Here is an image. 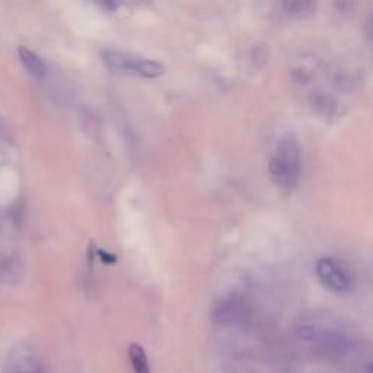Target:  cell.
<instances>
[{
	"mask_svg": "<svg viewBox=\"0 0 373 373\" xmlns=\"http://www.w3.org/2000/svg\"><path fill=\"white\" fill-rule=\"evenodd\" d=\"M296 335L307 346L333 356L347 355L357 346V335L352 329L330 316H315L302 321L296 329Z\"/></svg>",
	"mask_w": 373,
	"mask_h": 373,
	"instance_id": "6da1fadb",
	"label": "cell"
},
{
	"mask_svg": "<svg viewBox=\"0 0 373 373\" xmlns=\"http://www.w3.org/2000/svg\"><path fill=\"white\" fill-rule=\"evenodd\" d=\"M268 172L279 190L285 193L296 190L302 174V159L295 136L289 133L281 138L276 153L268 162Z\"/></svg>",
	"mask_w": 373,
	"mask_h": 373,
	"instance_id": "7a4b0ae2",
	"label": "cell"
},
{
	"mask_svg": "<svg viewBox=\"0 0 373 373\" xmlns=\"http://www.w3.org/2000/svg\"><path fill=\"white\" fill-rule=\"evenodd\" d=\"M316 276L321 283L335 293H348L355 286V277L350 268L340 259L324 257L316 261Z\"/></svg>",
	"mask_w": 373,
	"mask_h": 373,
	"instance_id": "3957f363",
	"label": "cell"
},
{
	"mask_svg": "<svg viewBox=\"0 0 373 373\" xmlns=\"http://www.w3.org/2000/svg\"><path fill=\"white\" fill-rule=\"evenodd\" d=\"M251 313V305L242 295L222 298L213 308V318L219 324L244 322Z\"/></svg>",
	"mask_w": 373,
	"mask_h": 373,
	"instance_id": "277c9868",
	"label": "cell"
},
{
	"mask_svg": "<svg viewBox=\"0 0 373 373\" xmlns=\"http://www.w3.org/2000/svg\"><path fill=\"white\" fill-rule=\"evenodd\" d=\"M9 365L14 373H45L42 359L28 346H16L10 352Z\"/></svg>",
	"mask_w": 373,
	"mask_h": 373,
	"instance_id": "5b68a950",
	"label": "cell"
},
{
	"mask_svg": "<svg viewBox=\"0 0 373 373\" xmlns=\"http://www.w3.org/2000/svg\"><path fill=\"white\" fill-rule=\"evenodd\" d=\"M101 59L103 63L112 72L118 73H134L136 75V66L140 57L126 51L112 50V49H104L101 50Z\"/></svg>",
	"mask_w": 373,
	"mask_h": 373,
	"instance_id": "8992f818",
	"label": "cell"
},
{
	"mask_svg": "<svg viewBox=\"0 0 373 373\" xmlns=\"http://www.w3.org/2000/svg\"><path fill=\"white\" fill-rule=\"evenodd\" d=\"M19 54V60L22 66L25 67V70L36 79H44L45 75H47V66L42 62L38 54L31 51L27 47H19L18 50Z\"/></svg>",
	"mask_w": 373,
	"mask_h": 373,
	"instance_id": "52a82bcc",
	"label": "cell"
},
{
	"mask_svg": "<svg viewBox=\"0 0 373 373\" xmlns=\"http://www.w3.org/2000/svg\"><path fill=\"white\" fill-rule=\"evenodd\" d=\"M309 104L315 114L322 118H330L335 114L337 110L335 99L331 95L322 92V90H316V92L312 94Z\"/></svg>",
	"mask_w": 373,
	"mask_h": 373,
	"instance_id": "ba28073f",
	"label": "cell"
},
{
	"mask_svg": "<svg viewBox=\"0 0 373 373\" xmlns=\"http://www.w3.org/2000/svg\"><path fill=\"white\" fill-rule=\"evenodd\" d=\"M359 77L347 70H334L330 75V83L335 90H340V92L350 94L355 92L359 89Z\"/></svg>",
	"mask_w": 373,
	"mask_h": 373,
	"instance_id": "9c48e42d",
	"label": "cell"
},
{
	"mask_svg": "<svg viewBox=\"0 0 373 373\" xmlns=\"http://www.w3.org/2000/svg\"><path fill=\"white\" fill-rule=\"evenodd\" d=\"M286 14L293 18H307L316 9V0H285Z\"/></svg>",
	"mask_w": 373,
	"mask_h": 373,
	"instance_id": "30bf717a",
	"label": "cell"
},
{
	"mask_svg": "<svg viewBox=\"0 0 373 373\" xmlns=\"http://www.w3.org/2000/svg\"><path fill=\"white\" fill-rule=\"evenodd\" d=\"M129 357L134 373H151V366L148 355H146L144 348L140 344H130L129 347Z\"/></svg>",
	"mask_w": 373,
	"mask_h": 373,
	"instance_id": "8fae6325",
	"label": "cell"
},
{
	"mask_svg": "<svg viewBox=\"0 0 373 373\" xmlns=\"http://www.w3.org/2000/svg\"><path fill=\"white\" fill-rule=\"evenodd\" d=\"M165 73V67L159 62L139 59L138 66H136V75L143 76L146 79H156L161 77Z\"/></svg>",
	"mask_w": 373,
	"mask_h": 373,
	"instance_id": "7c38bea8",
	"label": "cell"
},
{
	"mask_svg": "<svg viewBox=\"0 0 373 373\" xmlns=\"http://www.w3.org/2000/svg\"><path fill=\"white\" fill-rule=\"evenodd\" d=\"M268 49L266 44H255L251 50V60L255 69H263L268 63Z\"/></svg>",
	"mask_w": 373,
	"mask_h": 373,
	"instance_id": "4fadbf2b",
	"label": "cell"
},
{
	"mask_svg": "<svg viewBox=\"0 0 373 373\" xmlns=\"http://www.w3.org/2000/svg\"><path fill=\"white\" fill-rule=\"evenodd\" d=\"M21 273L18 261L15 258H6L2 261V276L5 280L10 281V276H16Z\"/></svg>",
	"mask_w": 373,
	"mask_h": 373,
	"instance_id": "5bb4252c",
	"label": "cell"
},
{
	"mask_svg": "<svg viewBox=\"0 0 373 373\" xmlns=\"http://www.w3.org/2000/svg\"><path fill=\"white\" fill-rule=\"evenodd\" d=\"M98 254H99V258L103 259V261H104V263H107V264H114V263L117 261L116 255L108 254V253H107V251H104V250H99V251H98Z\"/></svg>",
	"mask_w": 373,
	"mask_h": 373,
	"instance_id": "9a60e30c",
	"label": "cell"
},
{
	"mask_svg": "<svg viewBox=\"0 0 373 373\" xmlns=\"http://www.w3.org/2000/svg\"><path fill=\"white\" fill-rule=\"evenodd\" d=\"M98 2H99L101 6H103L107 10H116L117 9L116 0H98Z\"/></svg>",
	"mask_w": 373,
	"mask_h": 373,
	"instance_id": "2e32d148",
	"label": "cell"
}]
</instances>
